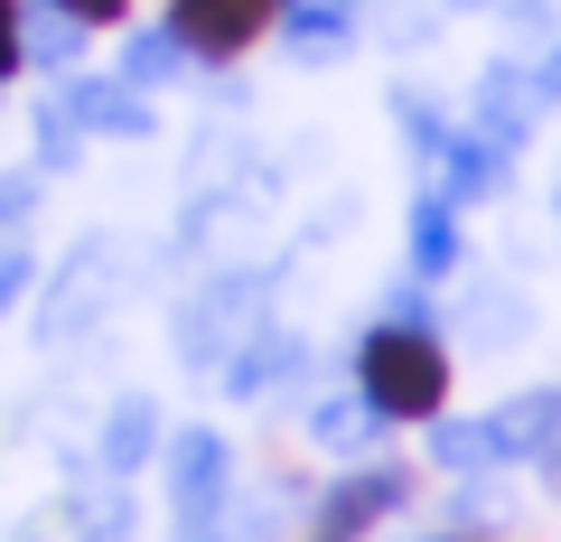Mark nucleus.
I'll use <instances>...</instances> for the list:
<instances>
[{"label": "nucleus", "mask_w": 561, "mask_h": 542, "mask_svg": "<svg viewBox=\"0 0 561 542\" xmlns=\"http://www.w3.org/2000/svg\"><path fill=\"white\" fill-rule=\"evenodd\" d=\"M356 393L375 402V422H431L449 393V356L431 346V327H393L383 319L356 356Z\"/></svg>", "instance_id": "obj_1"}, {"label": "nucleus", "mask_w": 561, "mask_h": 542, "mask_svg": "<svg viewBox=\"0 0 561 542\" xmlns=\"http://www.w3.org/2000/svg\"><path fill=\"white\" fill-rule=\"evenodd\" d=\"M262 272H225V281H206L197 300L179 309V356L187 365H225L234 356L243 337H262V327H272V300H262Z\"/></svg>", "instance_id": "obj_2"}, {"label": "nucleus", "mask_w": 561, "mask_h": 542, "mask_svg": "<svg viewBox=\"0 0 561 542\" xmlns=\"http://www.w3.org/2000/svg\"><path fill=\"white\" fill-rule=\"evenodd\" d=\"M225 486H234V449L216 430H179L169 440V515H179V533H206L225 515Z\"/></svg>", "instance_id": "obj_3"}, {"label": "nucleus", "mask_w": 561, "mask_h": 542, "mask_svg": "<svg viewBox=\"0 0 561 542\" xmlns=\"http://www.w3.org/2000/svg\"><path fill=\"white\" fill-rule=\"evenodd\" d=\"M542 122V94H534V66H515V57H496L478 76V94H468V131H486V141L515 160L524 150V131Z\"/></svg>", "instance_id": "obj_4"}, {"label": "nucleus", "mask_w": 561, "mask_h": 542, "mask_svg": "<svg viewBox=\"0 0 561 542\" xmlns=\"http://www.w3.org/2000/svg\"><path fill=\"white\" fill-rule=\"evenodd\" d=\"M272 20L280 0H169V28L187 38V57H243Z\"/></svg>", "instance_id": "obj_5"}, {"label": "nucleus", "mask_w": 561, "mask_h": 542, "mask_svg": "<svg viewBox=\"0 0 561 542\" xmlns=\"http://www.w3.org/2000/svg\"><path fill=\"white\" fill-rule=\"evenodd\" d=\"M66 113H76L84 131H113V141H140V131H150V103H140V84H122V76L66 84Z\"/></svg>", "instance_id": "obj_6"}, {"label": "nucleus", "mask_w": 561, "mask_h": 542, "mask_svg": "<svg viewBox=\"0 0 561 542\" xmlns=\"http://www.w3.org/2000/svg\"><path fill=\"white\" fill-rule=\"evenodd\" d=\"M496 440H505V459L561 468V383H552V393H515V402L496 412Z\"/></svg>", "instance_id": "obj_7"}, {"label": "nucleus", "mask_w": 561, "mask_h": 542, "mask_svg": "<svg viewBox=\"0 0 561 542\" xmlns=\"http://www.w3.org/2000/svg\"><path fill=\"white\" fill-rule=\"evenodd\" d=\"M402 505V477H346L337 496L319 505V542H346V533H365V515H393Z\"/></svg>", "instance_id": "obj_8"}, {"label": "nucleus", "mask_w": 561, "mask_h": 542, "mask_svg": "<svg viewBox=\"0 0 561 542\" xmlns=\"http://www.w3.org/2000/svg\"><path fill=\"white\" fill-rule=\"evenodd\" d=\"M375 430H383V422H375V402H365V393H328L319 412H309V440H319L328 459H365Z\"/></svg>", "instance_id": "obj_9"}, {"label": "nucleus", "mask_w": 561, "mask_h": 542, "mask_svg": "<svg viewBox=\"0 0 561 542\" xmlns=\"http://www.w3.org/2000/svg\"><path fill=\"white\" fill-rule=\"evenodd\" d=\"M150 440H160V412H150V402H113V422H103V468L131 477V468L150 459Z\"/></svg>", "instance_id": "obj_10"}, {"label": "nucleus", "mask_w": 561, "mask_h": 542, "mask_svg": "<svg viewBox=\"0 0 561 542\" xmlns=\"http://www.w3.org/2000/svg\"><path fill=\"white\" fill-rule=\"evenodd\" d=\"M412 262L421 272H449L459 262V197H421L412 206Z\"/></svg>", "instance_id": "obj_11"}, {"label": "nucleus", "mask_w": 561, "mask_h": 542, "mask_svg": "<svg viewBox=\"0 0 561 542\" xmlns=\"http://www.w3.org/2000/svg\"><path fill=\"white\" fill-rule=\"evenodd\" d=\"M94 290H103V262L94 253H76V272H66V281H57V309H47V319H38V337H76V327L84 319H94Z\"/></svg>", "instance_id": "obj_12"}, {"label": "nucleus", "mask_w": 561, "mask_h": 542, "mask_svg": "<svg viewBox=\"0 0 561 542\" xmlns=\"http://www.w3.org/2000/svg\"><path fill=\"white\" fill-rule=\"evenodd\" d=\"M179 66H187V38H179V28H140L131 57H122V84L150 94V84H179Z\"/></svg>", "instance_id": "obj_13"}, {"label": "nucleus", "mask_w": 561, "mask_h": 542, "mask_svg": "<svg viewBox=\"0 0 561 542\" xmlns=\"http://www.w3.org/2000/svg\"><path fill=\"white\" fill-rule=\"evenodd\" d=\"M280 28H290V47H300V57L346 47V10H337V0H280Z\"/></svg>", "instance_id": "obj_14"}, {"label": "nucleus", "mask_w": 561, "mask_h": 542, "mask_svg": "<svg viewBox=\"0 0 561 542\" xmlns=\"http://www.w3.org/2000/svg\"><path fill=\"white\" fill-rule=\"evenodd\" d=\"M505 337H524L515 290H468V346H505Z\"/></svg>", "instance_id": "obj_15"}, {"label": "nucleus", "mask_w": 561, "mask_h": 542, "mask_svg": "<svg viewBox=\"0 0 561 542\" xmlns=\"http://www.w3.org/2000/svg\"><path fill=\"white\" fill-rule=\"evenodd\" d=\"M28 281H38V262H28V243H0V309H20Z\"/></svg>", "instance_id": "obj_16"}, {"label": "nucleus", "mask_w": 561, "mask_h": 542, "mask_svg": "<svg viewBox=\"0 0 561 542\" xmlns=\"http://www.w3.org/2000/svg\"><path fill=\"white\" fill-rule=\"evenodd\" d=\"M20 57H28L20 47V0H0V76H20Z\"/></svg>", "instance_id": "obj_17"}, {"label": "nucleus", "mask_w": 561, "mask_h": 542, "mask_svg": "<svg viewBox=\"0 0 561 542\" xmlns=\"http://www.w3.org/2000/svg\"><path fill=\"white\" fill-rule=\"evenodd\" d=\"M28 206H38V178H0V224L28 216Z\"/></svg>", "instance_id": "obj_18"}, {"label": "nucleus", "mask_w": 561, "mask_h": 542, "mask_svg": "<svg viewBox=\"0 0 561 542\" xmlns=\"http://www.w3.org/2000/svg\"><path fill=\"white\" fill-rule=\"evenodd\" d=\"M47 10H66V20H84V28H94V20H122V0H47Z\"/></svg>", "instance_id": "obj_19"}, {"label": "nucleus", "mask_w": 561, "mask_h": 542, "mask_svg": "<svg viewBox=\"0 0 561 542\" xmlns=\"http://www.w3.org/2000/svg\"><path fill=\"white\" fill-rule=\"evenodd\" d=\"M534 94H542V103H561V38H552V57L534 66Z\"/></svg>", "instance_id": "obj_20"}, {"label": "nucleus", "mask_w": 561, "mask_h": 542, "mask_svg": "<svg viewBox=\"0 0 561 542\" xmlns=\"http://www.w3.org/2000/svg\"><path fill=\"white\" fill-rule=\"evenodd\" d=\"M552 206H561V178H552Z\"/></svg>", "instance_id": "obj_21"}, {"label": "nucleus", "mask_w": 561, "mask_h": 542, "mask_svg": "<svg viewBox=\"0 0 561 542\" xmlns=\"http://www.w3.org/2000/svg\"><path fill=\"white\" fill-rule=\"evenodd\" d=\"M478 10H496V0H478Z\"/></svg>", "instance_id": "obj_22"}]
</instances>
